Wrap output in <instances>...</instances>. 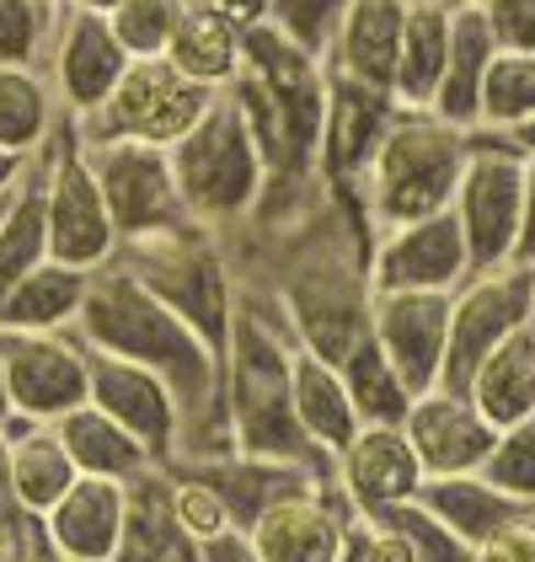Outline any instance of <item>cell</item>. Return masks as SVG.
Segmentation results:
<instances>
[{"mask_svg":"<svg viewBox=\"0 0 535 562\" xmlns=\"http://www.w3.org/2000/svg\"><path fill=\"white\" fill-rule=\"evenodd\" d=\"M59 11L65 5H44V0H0V65L44 70Z\"/></svg>","mask_w":535,"mask_h":562,"instance_id":"38","label":"cell"},{"mask_svg":"<svg viewBox=\"0 0 535 562\" xmlns=\"http://www.w3.org/2000/svg\"><path fill=\"white\" fill-rule=\"evenodd\" d=\"M327 91H332L327 59L289 44L273 22L247 33V65L225 87V97L236 102V113L247 119L263 150V199H289L321 182L316 161H321V130H327Z\"/></svg>","mask_w":535,"mask_h":562,"instance_id":"3","label":"cell"},{"mask_svg":"<svg viewBox=\"0 0 535 562\" xmlns=\"http://www.w3.org/2000/svg\"><path fill=\"white\" fill-rule=\"evenodd\" d=\"M204 558L209 562H263L241 530H230V536H220V541H209V547H204Z\"/></svg>","mask_w":535,"mask_h":562,"instance_id":"50","label":"cell"},{"mask_svg":"<svg viewBox=\"0 0 535 562\" xmlns=\"http://www.w3.org/2000/svg\"><path fill=\"white\" fill-rule=\"evenodd\" d=\"M11 547H16V536H11V530H5V525H0V562L11 558Z\"/></svg>","mask_w":535,"mask_h":562,"instance_id":"57","label":"cell"},{"mask_svg":"<svg viewBox=\"0 0 535 562\" xmlns=\"http://www.w3.org/2000/svg\"><path fill=\"white\" fill-rule=\"evenodd\" d=\"M338 370H343V381L354 391V407L364 424H401V418H407L412 391H407V381L397 375V364L386 359V348L375 344V333H369Z\"/></svg>","mask_w":535,"mask_h":562,"instance_id":"35","label":"cell"},{"mask_svg":"<svg viewBox=\"0 0 535 562\" xmlns=\"http://www.w3.org/2000/svg\"><path fill=\"white\" fill-rule=\"evenodd\" d=\"M434 5H449V11H460V5H482V0H434Z\"/></svg>","mask_w":535,"mask_h":562,"instance_id":"58","label":"cell"},{"mask_svg":"<svg viewBox=\"0 0 535 562\" xmlns=\"http://www.w3.org/2000/svg\"><path fill=\"white\" fill-rule=\"evenodd\" d=\"M107 418H118L129 434H139L150 445V456L161 467H172L182 456V439H187V424H182V402L178 391L167 386L156 370L134 364V359H118V353H96L91 348V396Z\"/></svg>","mask_w":535,"mask_h":562,"instance_id":"16","label":"cell"},{"mask_svg":"<svg viewBox=\"0 0 535 562\" xmlns=\"http://www.w3.org/2000/svg\"><path fill=\"white\" fill-rule=\"evenodd\" d=\"M349 530H354V509L343 504V493L332 482H311L278 498L241 536L263 562H343Z\"/></svg>","mask_w":535,"mask_h":562,"instance_id":"17","label":"cell"},{"mask_svg":"<svg viewBox=\"0 0 535 562\" xmlns=\"http://www.w3.org/2000/svg\"><path fill=\"white\" fill-rule=\"evenodd\" d=\"M225 91L198 87L193 76H182L178 65L161 59H134L113 97L91 113L87 124H76L81 139H145V145H178L187 130L204 124V113L220 102Z\"/></svg>","mask_w":535,"mask_h":562,"instance_id":"8","label":"cell"},{"mask_svg":"<svg viewBox=\"0 0 535 562\" xmlns=\"http://www.w3.org/2000/svg\"><path fill=\"white\" fill-rule=\"evenodd\" d=\"M182 472H198L236 515V530H247L258 515H268L278 498L311 487V482H332V476L311 472V467H295V461H268V456H247V450H215V456H187L172 461Z\"/></svg>","mask_w":535,"mask_h":562,"instance_id":"22","label":"cell"},{"mask_svg":"<svg viewBox=\"0 0 535 562\" xmlns=\"http://www.w3.org/2000/svg\"><path fill=\"white\" fill-rule=\"evenodd\" d=\"M22 188H27V182H22ZM22 188H16V193H22ZM16 193H5V199H0V231H5V220H11V210H16Z\"/></svg>","mask_w":535,"mask_h":562,"instance_id":"56","label":"cell"},{"mask_svg":"<svg viewBox=\"0 0 535 562\" xmlns=\"http://www.w3.org/2000/svg\"><path fill=\"white\" fill-rule=\"evenodd\" d=\"M70 5H81V11H102V16H113V11H118V0H70Z\"/></svg>","mask_w":535,"mask_h":562,"instance_id":"55","label":"cell"},{"mask_svg":"<svg viewBox=\"0 0 535 562\" xmlns=\"http://www.w3.org/2000/svg\"><path fill=\"white\" fill-rule=\"evenodd\" d=\"M118 262L145 290H156L161 301L172 305L204 344L225 353L241 279H236V258H230V241L220 231H209L198 220H182V225L161 231V236L118 247Z\"/></svg>","mask_w":535,"mask_h":562,"instance_id":"5","label":"cell"},{"mask_svg":"<svg viewBox=\"0 0 535 562\" xmlns=\"http://www.w3.org/2000/svg\"><path fill=\"white\" fill-rule=\"evenodd\" d=\"M65 108L48 87V70H22V65H0V145L38 161L44 145L59 134Z\"/></svg>","mask_w":535,"mask_h":562,"instance_id":"33","label":"cell"},{"mask_svg":"<svg viewBox=\"0 0 535 562\" xmlns=\"http://www.w3.org/2000/svg\"><path fill=\"white\" fill-rule=\"evenodd\" d=\"M5 562H65V558H59V552L48 547L44 530H38V519H33V530H27V536H22V541L11 547V558H5Z\"/></svg>","mask_w":535,"mask_h":562,"instance_id":"51","label":"cell"},{"mask_svg":"<svg viewBox=\"0 0 535 562\" xmlns=\"http://www.w3.org/2000/svg\"><path fill=\"white\" fill-rule=\"evenodd\" d=\"M354 0H273L268 5V22L289 38V44L311 48L316 59H327V48L338 38L343 16H349Z\"/></svg>","mask_w":535,"mask_h":562,"instance_id":"42","label":"cell"},{"mask_svg":"<svg viewBox=\"0 0 535 562\" xmlns=\"http://www.w3.org/2000/svg\"><path fill=\"white\" fill-rule=\"evenodd\" d=\"M187 0H118V11L107 16L118 44L129 48V59H161L167 44L178 38Z\"/></svg>","mask_w":535,"mask_h":562,"instance_id":"40","label":"cell"},{"mask_svg":"<svg viewBox=\"0 0 535 562\" xmlns=\"http://www.w3.org/2000/svg\"><path fill=\"white\" fill-rule=\"evenodd\" d=\"M172 472V504H178L182 525L209 547V541H220V536H230L236 530V515H230V504H225L220 493L204 482L198 472H182V467H167Z\"/></svg>","mask_w":535,"mask_h":562,"instance_id":"43","label":"cell"},{"mask_svg":"<svg viewBox=\"0 0 535 562\" xmlns=\"http://www.w3.org/2000/svg\"><path fill=\"white\" fill-rule=\"evenodd\" d=\"M16 418V402H11V381H5V359H0V429Z\"/></svg>","mask_w":535,"mask_h":562,"instance_id":"54","label":"cell"},{"mask_svg":"<svg viewBox=\"0 0 535 562\" xmlns=\"http://www.w3.org/2000/svg\"><path fill=\"white\" fill-rule=\"evenodd\" d=\"M129 48L118 44L113 22L102 11H81V5H65L59 11V27H54V48H48V87L59 97L65 119L87 124L91 113L113 97V87L124 81L129 70Z\"/></svg>","mask_w":535,"mask_h":562,"instance_id":"14","label":"cell"},{"mask_svg":"<svg viewBox=\"0 0 535 562\" xmlns=\"http://www.w3.org/2000/svg\"><path fill=\"white\" fill-rule=\"evenodd\" d=\"M91 295V273L59 258H44L0 305V327L22 333H70L81 322V305Z\"/></svg>","mask_w":535,"mask_h":562,"instance_id":"29","label":"cell"},{"mask_svg":"<svg viewBox=\"0 0 535 562\" xmlns=\"http://www.w3.org/2000/svg\"><path fill=\"white\" fill-rule=\"evenodd\" d=\"M27 177H33V161L0 145V199H5V193H16V188H22Z\"/></svg>","mask_w":535,"mask_h":562,"instance_id":"52","label":"cell"},{"mask_svg":"<svg viewBox=\"0 0 535 562\" xmlns=\"http://www.w3.org/2000/svg\"><path fill=\"white\" fill-rule=\"evenodd\" d=\"M327 76H332V70H327ZM397 108L401 102L391 91L349 81V76H332V91H327V130H321V161H316L321 188L354 193L358 199V182L369 172L375 145L386 139Z\"/></svg>","mask_w":535,"mask_h":562,"instance_id":"18","label":"cell"},{"mask_svg":"<svg viewBox=\"0 0 535 562\" xmlns=\"http://www.w3.org/2000/svg\"><path fill=\"white\" fill-rule=\"evenodd\" d=\"M0 359H5L11 402L22 418L59 424L65 413H76L91 396V348L76 327L70 333L0 327Z\"/></svg>","mask_w":535,"mask_h":562,"instance_id":"12","label":"cell"},{"mask_svg":"<svg viewBox=\"0 0 535 562\" xmlns=\"http://www.w3.org/2000/svg\"><path fill=\"white\" fill-rule=\"evenodd\" d=\"M343 562H407V558H401L397 536H391V530H386L380 519H354Z\"/></svg>","mask_w":535,"mask_h":562,"instance_id":"46","label":"cell"},{"mask_svg":"<svg viewBox=\"0 0 535 562\" xmlns=\"http://www.w3.org/2000/svg\"><path fill=\"white\" fill-rule=\"evenodd\" d=\"M492 59H498V38H492L482 5H460L455 11L445 81L434 91V113L449 119L455 130H477V119H482V81H488Z\"/></svg>","mask_w":535,"mask_h":562,"instance_id":"27","label":"cell"},{"mask_svg":"<svg viewBox=\"0 0 535 562\" xmlns=\"http://www.w3.org/2000/svg\"><path fill=\"white\" fill-rule=\"evenodd\" d=\"M76 333L87 338V348L134 359V364L156 370L167 386L178 391L182 424H187V439H182L178 461L230 450V434H225L220 348L204 344L178 311L161 301L156 290H145L118 258L91 273V295H87V305H81Z\"/></svg>","mask_w":535,"mask_h":562,"instance_id":"1","label":"cell"},{"mask_svg":"<svg viewBox=\"0 0 535 562\" xmlns=\"http://www.w3.org/2000/svg\"><path fill=\"white\" fill-rule=\"evenodd\" d=\"M423 482H429V472H423L401 424H364L332 456V487L343 493L354 519H380L401 504H418Z\"/></svg>","mask_w":535,"mask_h":562,"instance_id":"15","label":"cell"},{"mask_svg":"<svg viewBox=\"0 0 535 562\" xmlns=\"http://www.w3.org/2000/svg\"><path fill=\"white\" fill-rule=\"evenodd\" d=\"M525 119H535V54L498 48L488 81H482V119H477V130L509 134L520 130Z\"/></svg>","mask_w":535,"mask_h":562,"instance_id":"36","label":"cell"},{"mask_svg":"<svg viewBox=\"0 0 535 562\" xmlns=\"http://www.w3.org/2000/svg\"><path fill=\"white\" fill-rule=\"evenodd\" d=\"M0 525H5L16 541L33 530V519L22 515V504H16V487H11V456H5V434H0Z\"/></svg>","mask_w":535,"mask_h":562,"instance_id":"48","label":"cell"},{"mask_svg":"<svg viewBox=\"0 0 535 562\" xmlns=\"http://www.w3.org/2000/svg\"><path fill=\"white\" fill-rule=\"evenodd\" d=\"M455 220L471 247V273L477 268H503L520 247V215H525V156L503 134H471V161L455 188Z\"/></svg>","mask_w":535,"mask_h":562,"instance_id":"9","label":"cell"},{"mask_svg":"<svg viewBox=\"0 0 535 562\" xmlns=\"http://www.w3.org/2000/svg\"><path fill=\"white\" fill-rule=\"evenodd\" d=\"M48 258V231H44V193H38V177H27V188L16 193V210L0 231V305L5 295Z\"/></svg>","mask_w":535,"mask_h":562,"instance_id":"37","label":"cell"},{"mask_svg":"<svg viewBox=\"0 0 535 562\" xmlns=\"http://www.w3.org/2000/svg\"><path fill=\"white\" fill-rule=\"evenodd\" d=\"M418 504L429 509V515H440L455 530V536H466L471 547H482L492 530H503L509 519L531 515L525 504H514L498 482H488L482 472H455V476H429L423 482V493H418Z\"/></svg>","mask_w":535,"mask_h":562,"instance_id":"32","label":"cell"},{"mask_svg":"<svg viewBox=\"0 0 535 562\" xmlns=\"http://www.w3.org/2000/svg\"><path fill=\"white\" fill-rule=\"evenodd\" d=\"M482 16H488L498 48L535 54V0H482Z\"/></svg>","mask_w":535,"mask_h":562,"instance_id":"44","label":"cell"},{"mask_svg":"<svg viewBox=\"0 0 535 562\" xmlns=\"http://www.w3.org/2000/svg\"><path fill=\"white\" fill-rule=\"evenodd\" d=\"M380 525L397 536L407 562H477V547L466 536H455L440 515H429L423 504H401L391 515H380Z\"/></svg>","mask_w":535,"mask_h":562,"instance_id":"39","label":"cell"},{"mask_svg":"<svg viewBox=\"0 0 535 562\" xmlns=\"http://www.w3.org/2000/svg\"><path fill=\"white\" fill-rule=\"evenodd\" d=\"M167 59L178 65L182 76H193L198 87L225 91L236 76H241V65H247V33L230 27V22H215V16L187 11L182 27H178V38L167 44Z\"/></svg>","mask_w":535,"mask_h":562,"instance_id":"34","label":"cell"},{"mask_svg":"<svg viewBox=\"0 0 535 562\" xmlns=\"http://www.w3.org/2000/svg\"><path fill=\"white\" fill-rule=\"evenodd\" d=\"M113 562H209L204 541L182 525L178 504H172V472L167 467L129 482V519H124Z\"/></svg>","mask_w":535,"mask_h":562,"instance_id":"24","label":"cell"},{"mask_svg":"<svg viewBox=\"0 0 535 562\" xmlns=\"http://www.w3.org/2000/svg\"><path fill=\"white\" fill-rule=\"evenodd\" d=\"M471 134L477 130H455L434 108H397L386 139L375 145L369 172L358 182V204L369 225L391 231L449 210L460 172L471 161Z\"/></svg>","mask_w":535,"mask_h":562,"instance_id":"4","label":"cell"},{"mask_svg":"<svg viewBox=\"0 0 535 562\" xmlns=\"http://www.w3.org/2000/svg\"><path fill=\"white\" fill-rule=\"evenodd\" d=\"M59 439L70 445L76 467L87 476H113V482H139L145 472H156L161 461L150 456V445L129 434L118 418H107L96 402H81L76 413H65L59 424Z\"/></svg>","mask_w":535,"mask_h":562,"instance_id":"28","label":"cell"},{"mask_svg":"<svg viewBox=\"0 0 535 562\" xmlns=\"http://www.w3.org/2000/svg\"><path fill=\"white\" fill-rule=\"evenodd\" d=\"M91 172L102 182V199L113 210V225L129 241L161 236L182 225L187 204H182L178 172H172V150L167 145H145V139H87Z\"/></svg>","mask_w":535,"mask_h":562,"instance_id":"10","label":"cell"},{"mask_svg":"<svg viewBox=\"0 0 535 562\" xmlns=\"http://www.w3.org/2000/svg\"><path fill=\"white\" fill-rule=\"evenodd\" d=\"M401 429H407V439H412V450H418V461H423L429 476L482 472L492 439H498V429L482 418V407L466 391H449V386L418 391L407 418H401Z\"/></svg>","mask_w":535,"mask_h":562,"instance_id":"20","label":"cell"},{"mask_svg":"<svg viewBox=\"0 0 535 562\" xmlns=\"http://www.w3.org/2000/svg\"><path fill=\"white\" fill-rule=\"evenodd\" d=\"M482 476H488V482H498L514 504L535 509V418L498 429L488 461H482Z\"/></svg>","mask_w":535,"mask_h":562,"instance_id":"41","label":"cell"},{"mask_svg":"<svg viewBox=\"0 0 535 562\" xmlns=\"http://www.w3.org/2000/svg\"><path fill=\"white\" fill-rule=\"evenodd\" d=\"M477 562H535V509L509 519L503 530H492L477 547Z\"/></svg>","mask_w":535,"mask_h":562,"instance_id":"45","label":"cell"},{"mask_svg":"<svg viewBox=\"0 0 535 562\" xmlns=\"http://www.w3.org/2000/svg\"><path fill=\"white\" fill-rule=\"evenodd\" d=\"M124 519H129V482L81 472L70 493L48 515H38V530L65 562H113Z\"/></svg>","mask_w":535,"mask_h":562,"instance_id":"21","label":"cell"},{"mask_svg":"<svg viewBox=\"0 0 535 562\" xmlns=\"http://www.w3.org/2000/svg\"><path fill=\"white\" fill-rule=\"evenodd\" d=\"M449 38H455V11L434 0H412L407 5V27H401L397 54V102L401 108H434V91L445 81Z\"/></svg>","mask_w":535,"mask_h":562,"instance_id":"30","label":"cell"},{"mask_svg":"<svg viewBox=\"0 0 535 562\" xmlns=\"http://www.w3.org/2000/svg\"><path fill=\"white\" fill-rule=\"evenodd\" d=\"M38 193H44V231H48V258L70 262V268H107L118 258L124 236L113 225V210L102 199V182L91 172L87 139L76 130V119H65L59 134L44 145V156L33 161Z\"/></svg>","mask_w":535,"mask_h":562,"instance_id":"7","label":"cell"},{"mask_svg":"<svg viewBox=\"0 0 535 562\" xmlns=\"http://www.w3.org/2000/svg\"><path fill=\"white\" fill-rule=\"evenodd\" d=\"M407 5L412 0H354L349 16H343V27H338V38H332V48H327V70L332 76H349V81H364V87H380V91L397 87Z\"/></svg>","mask_w":535,"mask_h":562,"instance_id":"23","label":"cell"},{"mask_svg":"<svg viewBox=\"0 0 535 562\" xmlns=\"http://www.w3.org/2000/svg\"><path fill=\"white\" fill-rule=\"evenodd\" d=\"M531 333H535V262H531Z\"/></svg>","mask_w":535,"mask_h":562,"instance_id":"59","label":"cell"},{"mask_svg":"<svg viewBox=\"0 0 535 562\" xmlns=\"http://www.w3.org/2000/svg\"><path fill=\"white\" fill-rule=\"evenodd\" d=\"M44 5H70V0H44Z\"/></svg>","mask_w":535,"mask_h":562,"instance_id":"60","label":"cell"},{"mask_svg":"<svg viewBox=\"0 0 535 562\" xmlns=\"http://www.w3.org/2000/svg\"><path fill=\"white\" fill-rule=\"evenodd\" d=\"M466 396L482 407V418L492 429L535 418V333L531 327L492 348L488 359L477 364V375L466 381Z\"/></svg>","mask_w":535,"mask_h":562,"instance_id":"31","label":"cell"},{"mask_svg":"<svg viewBox=\"0 0 535 562\" xmlns=\"http://www.w3.org/2000/svg\"><path fill=\"white\" fill-rule=\"evenodd\" d=\"M295 413H300V429L311 434V445L327 456V461L364 429L343 370H338L332 359L311 353L306 344L295 348Z\"/></svg>","mask_w":535,"mask_h":562,"instance_id":"26","label":"cell"},{"mask_svg":"<svg viewBox=\"0 0 535 562\" xmlns=\"http://www.w3.org/2000/svg\"><path fill=\"white\" fill-rule=\"evenodd\" d=\"M449 305L455 295L440 290H391L375 295L369 327L375 344L386 348V359L397 364V375L407 381V391H434L445 381V348H449Z\"/></svg>","mask_w":535,"mask_h":562,"instance_id":"19","label":"cell"},{"mask_svg":"<svg viewBox=\"0 0 535 562\" xmlns=\"http://www.w3.org/2000/svg\"><path fill=\"white\" fill-rule=\"evenodd\" d=\"M531 327V262H503V268H477L449 305V348H445V381L440 386L466 391L477 364L514 333Z\"/></svg>","mask_w":535,"mask_h":562,"instance_id":"11","label":"cell"},{"mask_svg":"<svg viewBox=\"0 0 535 562\" xmlns=\"http://www.w3.org/2000/svg\"><path fill=\"white\" fill-rule=\"evenodd\" d=\"M236 322L225 338L220 370H225V434L230 450L268 456V461H295L311 472L332 476V461L311 445V434L300 429L295 413V327L284 316V305L273 301V290L236 273Z\"/></svg>","mask_w":535,"mask_h":562,"instance_id":"2","label":"cell"},{"mask_svg":"<svg viewBox=\"0 0 535 562\" xmlns=\"http://www.w3.org/2000/svg\"><path fill=\"white\" fill-rule=\"evenodd\" d=\"M268 5H273V0H187V11H198V16H215V22H230V27H241V33L263 27V22H268Z\"/></svg>","mask_w":535,"mask_h":562,"instance_id":"47","label":"cell"},{"mask_svg":"<svg viewBox=\"0 0 535 562\" xmlns=\"http://www.w3.org/2000/svg\"><path fill=\"white\" fill-rule=\"evenodd\" d=\"M172 172H178L187 215L209 231H220V236H236L258 215L268 193L263 150H258V139H252L247 119L236 113L230 97H220L204 113V124L172 145Z\"/></svg>","mask_w":535,"mask_h":562,"instance_id":"6","label":"cell"},{"mask_svg":"<svg viewBox=\"0 0 535 562\" xmlns=\"http://www.w3.org/2000/svg\"><path fill=\"white\" fill-rule=\"evenodd\" d=\"M503 139H509V145H514V150H520L525 161H535V119H525L520 130H509Z\"/></svg>","mask_w":535,"mask_h":562,"instance_id":"53","label":"cell"},{"mask_svg":"<svg viewBox=\"0 0 535 562\" xmlns=\"http://www.w3.org/2000/svg\"><path fill=\"white\" fill-rule=\"evenodd\" d=\"M471 279V247L460 236L455 210H440L429 220H407L391 231H375L369 247V284L375 295L391 290H440L455 295Z\"/></svg>","mask_w":535,"mask_h":562,"instance_id":"13","label":"cell"},{"mask_svg":"<svg viewBox=\"0 0 535 562\" xmlns=\"http://www.w3.org/2000/svg\"><path fill=\"white\" fill-rule=\"evenodd\" d=\"M514 262H535V161H525V215H520V247Z\"/></svg>","mask_w":535,"mask_h":562,"instance_id":"49","label":"cell"},{"mask_svg":"<svg viewBox=\"0 0 535 562\" xmlns=\"http://www.w3.org/2000/svg\"><path fill=\"white\" fill-rule=\"evenodd\" d=\"M5 456H11V487H16V504H22V515L38 519L48 515L65 493H70V482L81 476L76 467V456H70V445L59 439L54 424H38V418H11L5 424Z\"/></svg>","mask_w":535,"mask_h":562,"instance_id":"25","label":"cell"}]
</instances>
